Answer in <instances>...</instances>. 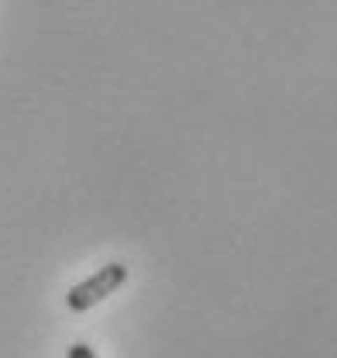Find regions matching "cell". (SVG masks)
Returning <instances> with one entry per match:
<instances>
[{"instance_id":"1","label":"cell","mask_w":337,"mask_h":358,"mask_svg":"<svg viewBox=\"0 0 337 358\" xmlns=\"http://www.w3.org/2000/svg\"><path fill=\"white\" fill-rule=\"evenodd\" d=\"M124 282H127V266L124 262H107V266L96 268L89 279L76 282V286L66 293V307H69L73 313L93 310L96 303H103L107 296H114Z\"/></svg>"},{"instance_id":"2","label":"cell","mask_w":337,"mask_h":358,"mask_svg":"<svg viewBox=\"0 0 337 358\" xmlns=\"http://www.w3.org/2000/svg\"><path fill=\"white\" fill-rule=\"evenodd\" d=\"M66 358H96V352H93L89 345H69Z\"/></svg>"}]
</instances>
